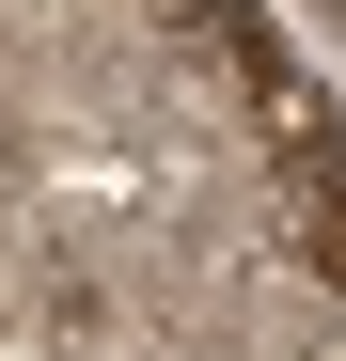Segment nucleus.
<instances>
[{
	"label": "nucleus",
	"mask_w": 346,
	"mask_h": 361,
	"mask_svg": "<svg viewBox=\"0 0 346 361\" xmlns=\"http://www.w3.org/2000/svg\"><path fill=\"white\" fill-rule=\"evenodd\" d=\"M315 252H330V283H346V173H315Z\"/></svg>",
	"instance_id": "nucleus-1"
}]
</instances>
